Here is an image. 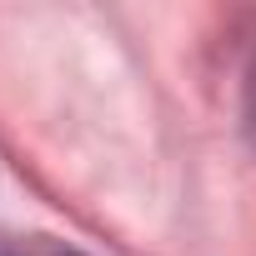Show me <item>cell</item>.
Wrapping results in <instances>:
<instances>
[{
	"label": "cell",
	"instance_id": "obj_1",
	"mask_svg": "<svg viewBox=\"0 0 256 256\" xmlns=\"http://www.w3.org/2000/svg\"><path fill=\"white\" fill-rule=\"evenodd\" d=\"M246 136L256 141V70H251V80H246Z\"/></svg>",
	"mask_w": 256,
	"mask_h": 256
}]
</instances>
